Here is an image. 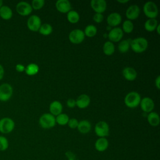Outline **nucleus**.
<instances>
[{"label":"nucleus","mask_w":160,"mask_h":160,"mask_svg":"<svg viewBox=\"0 0 160 160\" xmlns=\"http://www.w3.org/2000/svg\"><path fill=\"white\" fill-rule=\"evenodd\" d=\"M41 24V18L37 15L30 16L27 21V26L28 29L33 32L38 31Z\"/></svg>","instance_id":"nucleus-10"},{"label":"nucleus","mask_w":160,"mask_h":160,"mask_svg":"<svg viewBox=\"0 0 160 160\" xmlns=\"http://www.w3.org/2000/svg\"><path fill=\"white\" fill-rule=\"evenodd\" d=\"M57 10L62 13H68L71 10V4L68 0H58L56 2Z\"/></svg>","instance_id":"nucleus-16"},{"label":"nucleus","mask_w":160,"mask_h":160,"mask_svg":"<svg viewBox=\"0 0 160 160\" xmlns=\"http://www.w3.org/2000/svg\"><path fill=\"white\" fill-rule=\"evenodd\" d=\"M104 19V16L101 13H96L93 16V20L97 23L101 22Z\"/></svg>","instance_id":"nucleus-36"},{"label":"nucleus","mask_w":160,"mask_h":160,"mask_svg":"<svg viewBox=\"0 0 160 160\" xmlns=\"http://www.w3.org/2000/svg\"><path fill=\"white\" fill-rule=\"evenodd\" d=\"M77 129L80 133L87 134L91 129V124L89 121L83 119L79 121Z\"/></svg>","instance_id":"nucleus-21"},{"label":"nucleus","mask_w":160,"mask_h":160,"mask_svg":"<svg viewBox=\"0 0 160 160\" xmlns=\"http://www.w3.org/2000/svg\"><path fill=\"white\" fill-rule=\"evenodd\" d=\"M140 14V8L137 4L129 6L126 11V16L128 20H134L137 19Z\"/></svg>","instance_id":"nucleus-12"},{"label":"nucleus","mask_w":160,"mask_h":160,"mask_svg":"<svg viewBox=\"0 0 160 160\" xmlns=\"http://www.w3.org/2000/svg\"><path fill=\"white\" fill-rule=\"evenodd\" d=\"M139 104L141 109L144 112L148 113L152 112L154 108V102L153 100L149 97H145L142 98Z\"/></svg>","instance_id":"nucleus-13"},{"label":"nucleus","mask_w":160,"mask_h":160,"mask_svg":"<svg viewBox=\"0 0 160 160\" xmlns=\"http://www.w3.org/2000/svg\"><path fill=\"white\" fill-rule=\"evenodd\" d=\"M68 38L71 42L78 44L81 43L84 40L85 35L82 30L80 29H75L69 32Z\"/></svg>","instance_id":"nucleus-8"},{"label":"nucleus","mask_w":160,"mask_h":160,"mask_svg":"<svg viewBox=\"0 0 160 160\" xmlns=\"http://www.w3.org/2000/svg\"><path fill=\"white\" fill-rule=\"evenodd\" d=\"M159 29H160V24H158V26H157V27H156V29H155L158 34H160V30H159Z\"/></svg>","instance_id":"nucleus-42"},{"label":"nucleus","mask_w":160,"mask_h":160,"mask_svg":"<svg viewBox=\"0 0 160 160\" xmlns=\"http://www.w3.org/2000/svg\"><path fill=\"white\" fill-rule=\"evenodd\" d=\"M155 86L158 89H160V76H158L155 79Z\"/></svg>","instance_id":"nucleus-40"},{"label":"nucleus","mask_w":160,"mask_h":160,"mask_svg":"<svg viewBox=\"0 0 160 160\" xmlns=\"http://www.w3.org/2000/svg\"><path fill=\"white\" fill-rule=\"evenodd\" d=\"M109 147V141L106 138H99L94 143V148L98 152H104Z\"/></svg>","instance_id":"nucleus-18"},{"label":"nucleus","mask_w":160,"mask_h":160,"mask_svg":"<svg viewBox=\"0 0 160 160\" xmlns=\"http://www.w3.org/2000/svg\"><path fill=\"white\" fill-rule=\"evenodd\" d=\"M122 75L126 80L132 81L137 77V72L133 68L126 67L122 70Z\"/></svg>","instance_id":"nucleus-19"},{"label":"nucleus","mask_w":160,"mask_h":160,"mask_svg":"<svg viewBox=\"0 0 160 160\" xmlns=\"http://www.w3.org/2000/svg\"><path fill=\"white\" fill-rule=\"evenodd\" d=\"M122 21V17L118 12H112L109 14L107 17V22L109 26L116 27Z\"/></svg>","instance_id":"nucleus-15"},{"label":"nucleus","mask_w":160,"mask_h":160,"mask_svg":"<svg viewBox=\"0 0 160 160\" xmlns=\"http://www.w3.org/2000/svg\"><path fill=\"white\" fill-rule=\"evenodd\" d=\"M80 19L79 13L74 10H71L67 14V19L68 21L72 24L77 23Z\"/></svg>","instance_id":"nucleus-28"},{"label":"nucleus","mask_w":160,"mask_h":160,"mask_svg":"<svg viewBox=\"0 0 160 160\" xmlns=\"http://www.w3.org/2000/svg\"><path fill=\"white\" fill-rule=\"evenodd\" d=\"M4 74V69L3 66L0 64V81L3 78Z\"/></svg>","instance_id":"nucleus-41"},{"label":"nucleus","mask_w":160,"mask_h":160,"mask_svg":"<svg viewBox=\"0 0 160 160\" xmlns=\"http://www.w3.org/2000/svg\"><path fill=\"white\" fill-rule=\"evenodd\" d=\"M8 139L4 136H0V151H5L8 149Z\"/></svg>","instance_id":"nucleus-33"},{"label":"nucleus","mask_w":160,"mask_h":160,"mask_svg":"<svg viewBox=\"0 0 160 160\" xmlns=\"http://www.w3.org/2000/svg\"><path fill=\"white\" fill-rule=\"evenodd\" d=\"M102 51L104 54L107 56L112 55L115 51V46L113 42L110 41L105 42L102 47Z\"/></svg>","instance_id":"nucleus-24"},{"label":"nucleus","mask_w":160,"mask_h":160,"mask_svg":"<svg viewBox=\"0 0 160 160\" xmlns=\"http://www.w3.org/2000/svg\"><path fill=\"white\" fill-rule=\"evenodd\" d=\"M131 40L129 39L122 40L118 44V50L119 52L122 53H124L128 51L130 48V42Z\"/></svg>","instance_id":"nucleus-29"},{"label":"nucleus","mask_w":160,"mask_h":160,"mask_svg":"<svg viewBox=\"0 0 160 160\" xmlns=\"http://www.w3.org/2000/svg\"><path fill=\"white\" fill-rule=\"evenodd\" d=\"M39 124L44 129H51L56 124L55 116L50 113H44L39 118Z\"/></svg>","instance_id":"nucleus-3"},{"label":"nucleus","mask_w":160,"mask_h":160,"mask_svg":"<svg viewBox=\"0 0 160 160\" xmlns=\"http://www.w3.org/2000/svg\"><path fill=\"white\" fill-rule=\"evenodd\" d=\"M62 105L58 101H52L49 105V111L50 114L53 116H58L62 113Z\"/></svg>","instance_id":"nucleus-20"},{"label":"nucleus","mask_w":160,"mask_h":160,"mask_svg":"<svg viewBox=\"0 0 160 160\" xmlns=\"http://www.w3.org/2000/svg\"><path fill=\"white\" fill-rule=\"evenodd\" d=\"M147 120L148 123L153 127L158 126L160 122V118L156 112L152 111L147 116Z\"/></svg>","instance_id":"nucleus-22"},{"label":"nucleus","mask_w":160,"mask_h":160,"mask_svg":"<svg viewBox=\"0 0 160 160\" xmlns=\"http://www.w3.org/2000/svg\"><path fill=\"white\" fill-rule=\"evenodd\" d=\"M16 70L19 72H24L25 70V66L22 64H17L15 66Z\"/></svg>","instance_id":"nucleus-39"},{"label":"nucleus","mask_w":160,"mask_h":160,"mask_svg":"<svg viewBox=\"0 0 160 160\" xmlns=\"http://www.w3.org/2000/svg\"><path fill=\"white\" fill-rule=\"evenodd\" d=\"M118 2L121 3V4H124V3H126L128 2H129V0H118L117 1Z\"/></svg>","instance_id":"nucleus-43"},{"label":"nucleus","mask_w":160,"mask_h":160,"mask_svg":"<svg viewBox=\"0 0 160 160\" xmlns=\"http://www.w3.org/2000/svg\"><path fill=\"white\" fill-rule=\"evenodd\" d=\"M94 132L99 138H106L109 134V126L106 122L100 121L96 124Z\"/></svg>","instance_id":"nucleus-7"},{"label":"nucleus","mask_w":160,"mask_h":160,"mask_svg":"<svg viewBox=\"0 0 160 160\" xmlns=\"http://www.w3.org/2000/svg\"><path fill=\"white\" fill-rule=\"evenodd\" d=\"M0 102H1V101H0Z\"/></svg>","instance_id":"nucleus-45"},{"label":"nucleus","mask_w":160,"mask_h":160,"mask_svg":"<svg viewBox=\"0 0 160 160\" xmlns=\"http://www.w3.org/2000/svg\"><path fill=\"white\" fill-rule=\"evenodd\" d=\"M66 104L68 108H73L74 107L76 106V100L72 98H69L67 100Z\"/></svg>","instance_id":"nucleus-38"},{"label":"nucleus","mask_w":160,"mask_h":160,"mask_svg":"<svg viewBox=\"0 0 160 160\" xmlns=\"http://www.w3.org/2000/svg\"><path fill=\"white\" fill-rule=\"evenodd\" d=\"M91 6L96 13L104 12L107 8L106 1L104 0H92L91 1Z\"/></svg>","instance_id":"nucleus-14"},{"label":"nucleus","mask_w":160,"mask_h":160,"mask_svg":"<svg viewBox=\"0 0 160 160\" xmlns=\"http://www.w3.org/2000/svg\"><path fill=\"white\" fill-rule=\"evenodd\" d=\"M90 102V97L86 94H82L76 99V106L80 109H84L89 105Z\"/></svg>","instance_id":"nucleus-17"},{"label":"nucleus","mask_w":160,"mask_h":160,"mask_svg":"<svg viewBox=\"0 0 160 160\" xmlns=\"http://www.w3.org/2000/svg\"><path fill=\"white\" fill-rule=\"evenodd\" d=\"M158 24L156 19H148L144 22V29L148 32L154 31Z\"/></svg>","instance_id":"nucleus-26"},{"label":"nucleus","mask_w":160,"mask_h":160,"mask_svg":"<svg viewBox=\"0 0 160 160\" xmlns=\"http://www.w3.org/2000/svg\"><path fill=\"white\" fill-rule=\"evenodd\" d=\"M13 94V88L9 83H2L0 85V101L6 102L11 99Z\"/></svg>","instance_id":"nucleus-6"},{"label":"nucleus","mask_w":160,"mask_h":160,"mask_svg":"<svg viewBox=\"0 0 160 160\" xmlns=\"http://www.w3.org/2000/svg\"><path fill=\"white\" fill-rule=\"evenodd\" d=\"M38 31L42 35L48 36L52 33V27L51 24H49L48 23H44V24H41Z\"/></svg>","instance_id":"nucleus-30"},{"label":"nucleus","mask_w":160,"mask_h":160,"mask_svg":"<svg viewBox=\"0 0 160 160\" xmlns=\"http://www.w3.org/2000/svg\"><path fill=\"white\" fill-rule=\"evenodd\" d=\"M79 121L76 118H71L69 119V121L68 122V126L71 129H75L77 128L78 126Z\"/></svg>","instance_id":"nucleus-35"},{"label":"nucleus","mask_w":160,"mask_h":160,"mask_svg":"<svg viewBox=\"0 0 160 160\" xmlns=\"http://www.w3.org/2000/svg\"><path fill=\"white\" fill-rule=\"evenodd\" d=\"M141 100L140 94L136 91H131L128 92L124 98V104L129 108H134L138 107Z\"/></svg>","instance_id":"nucleus-2"},{"label":"nucleus","mask_w":160,"mask_h":160,"mask_svg":"<svg viewBox=\"0 0 160 160\" xmlns=\"http://www.w3.org/2000/svg\"><path fill=\"white\" fill-rule=\"evenodd\" d=\"M148 46L147 39L143 37L136 38L131 40L130 48L136 53H141L144 52Z\"/></svg>","instance_id":"nucleus-1"},{"label":"nucleus","mask_w":160,"mask_h":160,"mask_svg":"<svg viewBox=\"0 0 160 160\" xmlns=\"http://www.w3.org/2000/svg\"><path fill=\"white\" fill-rule=\"evenodd\" d=\"M12 11L11 8L8 6L3 5L0 8V17L4 20H9L12 17Z\"/></svg>","instance_id":"nucleus-23"},{"label":"nucleus","mask_w":160,"mask_h":160,"mask_svg":"<svg viewBox=\"0 0 160 160\" xmlns=\"http://www.w3.org/2000/svg\"><path fill=\"white\" fill-rule=\"evenodd\" d=\"M55 118L56 122L61 126H64L66 124H68V122L69 119V118L68 116V114L64 113H61L60 114L56 116Z\"/></svg>","instance_id":"nucleus-31"},{"label":"nucleus","mask_w":160,"mask_h":160,"mask_svg":"<svg viewBox=\"0 0 160 160\" xmlns=\"http://www.w3.org/2000/svg\"><path fill=\"white\" fill-rule=\"evenodd\" d=\"M44 3H45V1L44 0H33L31 5L32 9L39 10L44 6Z\"/></svg>","instance_id":"nucleus-34"},{"label":"nucleus","mask_w":160,"mask_h":160,"mask_svg":"<svg viewBox=\"0 0 160 160\" xmlns=\"http://www.w3.org/2000/svg\"><path fill=\"white\" fill-rule=\"evenodd\" d=\"M134 29V24L130 20H125L122 23V30L123 32L131 33Z\"/></svg>","instance_id":"nucleus-32"},{"label":"nucleus","mask_w":160,"mask_h":160,"mask_svg":"<svg viewBox=\"0 0 160 160\" xmlns=\"http://www.w3.org/2000/svg\"><path fill=\"white\" fill-rule=\"evenodd\" d=\"M97 28L93 25V24H88L86 26L84 33L85 36L89 37V38H92L96 36L97 34Z\"/></svg>","instance_id":"nucleus-27"},{"label":"nucleus","mask_w":160,"mask_h":160,"mask_svg":"<svg viewBox=\"0 0 160 160\" xmlns=\"http://www.w3.org/2000/svg\"><path fill=\"white\" fill-rule=\"evenodd\" d=\"M39 70L38 65L36 63H30L25 67V72L28 76H34L36 74Z\"/></svg>","instance_id":"nucleus-25"},{"label":"nucleus","mask_w":160,"mask_h":160,"mask_svg":"<svg viewBox=\"0 0 160 160\" xmlns=\"http://www.w3.org/2000/svg\"><path fill=\"white\" fill-rule=\"evenodd\" d=\"M123 36V31L121 28L115 27L111 29L108 35V37L110 41L112 42H119L121 40Z\"/></svg>","instance_id":"nucleus-11"},{"label":"nucleus","mask_w":160,"mask_h":160,"mask_svg":"<svg viewBox=\"0 0 160 160\" xmlns=\"http://www.w3.org/2000/svg\"><path fill=\"white\" fill-rule=\"evenodd\" d=\"M16 12L22 16H26L29 15L32 11V8L31 5L26 1H20L16 6Z\"/></svg>","instance_id":"nucleus-9"},{"label":"nucleus","mask_w":160,"mask_h":160,"mask_svg":"<svg viewBox=\"0 0 160 160\" xmlns=\"http://www.w3.org/2000/svg\"><path fill=\"white\" fill-rule=\"evenodd\" d=\"M143 12L149 19H156L158 15V8L155 2L148 1L143 6Z\"/></svg>","instance_id":"nucleus-4"},{"label":"nucleus","mask_w":160,"mask_h":160,"mask_svg":"<svg viewBox=\"0 0 160 160\" xmlns=\"http://www.w3.org/2000/svg\"><path fill=\"white\" fill-rule=\"evenodd\" d=\"M15 128L14 120L10 118L5 117L0 119V132L2 134H9Z\"/></svg>","instance_id":"nucleus-5"},{"label":"nucleus","mask_w":160,"mask_h":160,"mask_svg":"<svg viewBox=\"0 0 160 160\" xmlns=\"http://www.w3.org/2000/svg\"><path fill=\"white\" fill-rule=\"evenodd\" d=\"M65 155L67 157L68 160H78V158L76 154L71 151H67L65 153Z\"/></svg>","instance_id":"nucleus-37"},{"label":"nucleus","mask_w":160,"mask_h":160,"mask_svg":"<svg viewBox=\"0 0 160 160\" xmlns=\"http://www.w3.org/2000/svg\"><path fill=\"white\" fill-rule=\"evenodd\" d=\"M3 6V1L2 0H0V8Z\"/></svg>","instance_id":"nucleus-44"}]
</instances>
